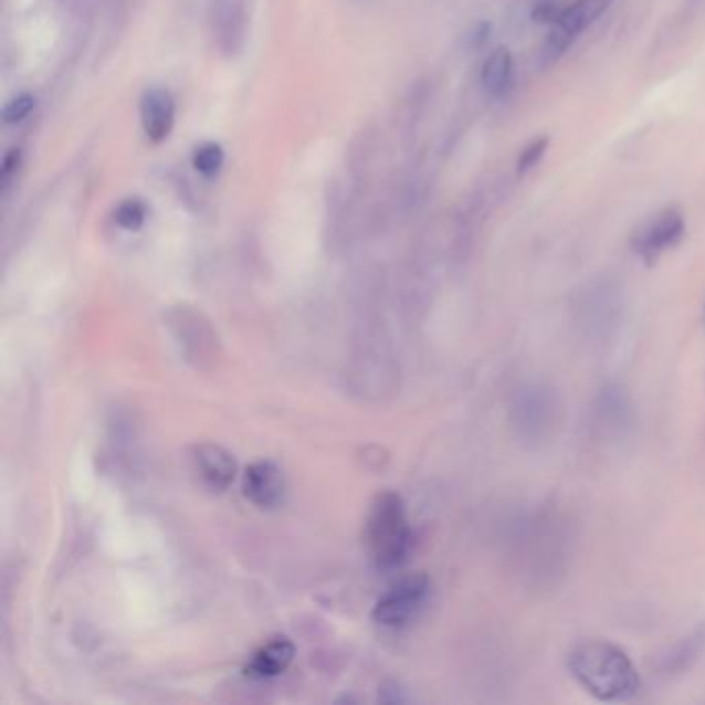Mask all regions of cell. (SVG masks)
Segmentation results:
<instances>
[{"mask_svg":"<svg viewBox=\"0 0 705 705\" xmlns=\"http://www.w3.org/2000/svg\"><path fill=\"white\" fill-rule=\"evenodd\" d=\"M565 664L577 685L604 704L631 702L643 687L633 660L612 641H581L567 654Z\"/></svg>","mask_w":705,"mask_h":705,"instance_id":"1","label":"cell"},{"mask_svg":"<svg viewBox=\"0 0 705 705\" xmlns=\"http://www.w3.org/2000/svg\"><path fill=\"white\" fill-rule=\"evenodd\" d=\"M365 540L369 546L370 559L383 571L401 567L408 561L414 536L408 522L406 503L398 493L387 491L372 501Z\"/></svg>","mask_w":705,"mask_h":705,"instance_id":"2","label":"cell"},{"mask_svg":"<svg viewBox=\"0 0 705 705\" xmlns=\"http://www.w3.org/2000/svg\"><path fill=\"white\" fill-rule=\"evenodd\" d=\"M562 401L550 385H522L512 403V424L515 434L532 448L548 443L561 427Z\"/></svg>","mask_w":705,"mask_h":705,"instance_id":"3","label":"cell"},{"mask_svg":"<svg viewBox=\"0 0 705 705\" xmlns=\"http://www.w3.org/2000/svg\"><path fill=\"white\" fill-rule=\"evenodd\" d=\"M614 0H574L562 7L561 15L546 35L540 50V64L550 66L561 59L571 44L612 7Z\"/></svg>","mask_w":705,"mask_h":705,"instance_id":"4","label":"cell"},{"mask_svg":"<svg viewBox=\"0 0 705 705\" xmlns=\"http://www.w3.org/2000/svg\"><path fill=\"white\" fill-rule=\"evenodd\" d=\"M431 593V579L424 574L401 577L379 598L372 610V619L383 627H401L410 623L424 607Z\"/></svg>","mask_w":705,"mask_h":705,"instance_id":"5","label":"cell"},{"mask_svg":"<svg viewBox=\"0 0 705 705\" xmlns=\"http://www.w3.org/2000/svg\"><path fill=\"white\" fill-rule=\"evenodd\" d=\"M685 234H687V224H685L683 211L676 208L662 209L648 224L641 225L640 230L633 234L631 249L648 267H652L664 253L678 246L685 239Z\"/></svg>","mask_w":705,"mask_h":705,"instance_id":"6","label":"cell"},{"mask_svg":"<svg viewBox=\"0 0 705 705\" xmlns=\"http://www.w3.org/2000/svg\"><path fill=\"white\" fill-rule=\"evenodd\" d=\"M242 491H244V497L256 507L273 509L284 501L286 495L284 472L267 460L255 462L244 470Z\"/></svg>","mask_w":705,"mask_h":705,"instance_id":"7","label":"cell"},{"mask_svg":"<svg viewBox=\"0 0 705 705\" xmlns=\"http://www.w3.org/2000/svg\"><path fill=\"white\" fill-rule=\"evenodd\" d=\"M141 125L151 144H161L175 127V97L164 87H149L141 97Z\"/></svg>","mask_w":705,"mask_h":705,"instance_id":"8","label":"cell"},{"mask_svg":"<svg viewBox=\"0 0 705 705\" xmlns=\"http://www.w3.org/2000/svg\"><path fill=\"white\" fill-rule=\"evenodd\" d=\"M593 420L596 427L604 433L621 434L633 422L631 401L623 387L609 385L600 391L598 400L593 403Z\"/></svg>","mask_w":705,"mask_h":705,"instance_id":"9","label":"cell"},{"mask_svg":"<svg viewBox=\"0 0 705 705\" xmlns=\"http://www.w3.org/2000/svg\"><path fill=\"white\" fill-rule=\"evenodd\" d=\"M194 464L201 478L213 491H225L236 478V460L230 451H225L220 445H213V443L199 445L194 449Z\"/></svg>","mask_w":705,"mask_h":705,"instance_id":"10","label":"cell"},{"mask_svg":"<svg viewBox=\"0 0 705 705\" xmlns=\"http://www.w3.org/2000/svg\"><path fill=\"white\" fill-rule=\"evenodd\" d=\"M211 25L218 44L224 52H236L244 38V17L239 0H211L209 2Z\"/></svg>","mask_w":705,"mask_h":705,"instance_id":"11","label":"cell"},{"mask_svg":"<svg viewBox=\"0 0 705 705\" xmlns=\"http://www.w3.org/2000/svg\"><path fill=\"white\" fill-rule=\"evenodd\" d=\"M294 643L286 638L265 643L261 650H256L255 656L246 664V671L251 678H270L284 673L294 657Z\"/></svg>","mask_w":705,"mask_h":705,"instance_id":"12","label":"cell"},{"mask_svg":"<svg viewBox=\"0 0 705 705\" xmlns=\"http://www.w3.org/2000/svg\"><path fill=\"white\" fill-rule=\"evenodd\" d=\"M482 87L493 97H503L512 87L513 54L507 46H497L482 64Z\"/></svg>","mask_w":705,"mask_h":705,"instance_id":"13","label":"cell"},{"mask_svg":"<svg viewBox=\"0 0 705 705\" xmlns=\"http://www.w3.org/2000/svg\"><path fill=\"white\" fill-rule=\"evenodd\" d=\"M705 645V631L693 633L687 640L681 641L669 652V656L662 657V673L683 674L702 656Z\"/></svg>","mask_w":705,"mask_h":705,"instance_id":"14","label":"cell"},{"mask_svg":"<svg viewBox=\"0 0 705 705\" xmlns=\"http://www.w3.org/2000/svg\"><path fill=\"white\" fill-rule=\"evenodd\" d=\"M224 161V147L220 144L199 145V147L194 149V154H192V166H194V170H197L199 175H203V177L208 178L220 175Z\"/></svg>","mask_w":705,"mask_h":705,"instance_id":"15","label":"cell"},{"mask_svg":"<svg viewBox=\"0 0 705 705\" xmlns=\"http://www.w3.org/2000/svg\"><path fill=\"white\" fill-rule=\"evenodd\" d=\"M114 220L123 230L137 232L147 220V208L141 199H127L116 208Z\"/></svg>","mask_w":705,"mask_h":705,"instance_id":"16","label":"cell"},{"mask_svg":"<svg viewBox=\"0 0 705 705\" xmlns=\"http://www.w3.org/2000/svg\"><path fill=\"white\" fill-rule=\"evenodd\" d=\"M548 145H550V139H548L546 135H540V137H534V139L519 151V158H517V164H515L519 177L528 175L532 168H536V166L543 161Z\"/></svg>","mask_w":705,"mask_h":705,"instance_id":"17","label":"cell"},{"mask_svg":"<svg viewBox=\"0 0 705 705\" xmlns=\"http://www.w3.org/2000/svg\"><path fill=\"white\" fill-rule=\"evenodd\" d=\"M33 108H35V99H33V96L25 94V96L15 97V99H11V102L4 106L2 120H4L7 125H15V123H21L23 118H28Z\"/></svg>","mask_w":705,"mask_h":705,"instance_id":"18","label":"cell"},{"mask_svg":"<svg viewBox=\"0 0 705 705\" xmlns=\"http://www.w3.org/2000/svg\"><path fill=\"white\" fill-rule=\"evenodd\" d=\"M562 4L557 0H538L532 9V19L540 25H555L561 15Z\"/></svg>","mask_w":705,"mask_h":705,"instance_id":"19","label":"cell"},{"mask_svg":"<svg viewBox=\"0 0 705 705\" xmlns=\"http://www.w3.org/2000/svg\"><path fill=\"white\" fill-rule=\"evenodd\" d=\"M21 166V149H11L4 160H2V170H0V185H2V192H7V189L11 187V180L17 175Z\"/></svg>","mask_w":705,"mask_h":705,"instance_id":"20","label":"cell"},{"mask_svg":"<svg viewBox=\"0 0 705 705\" xmlns=\"http://www.w3.org/2000/svg\"><path fill=\"white\" fill-rule=\"evenodd\" d=\"M491 30H493V25H491L488 21H478L470 32L465 33V49H484V44H486L488 38H491Z\"/></svg>","mask_w":705,"mask_h":705,"instance_id":"21","label":"cell"}]
</instances>
